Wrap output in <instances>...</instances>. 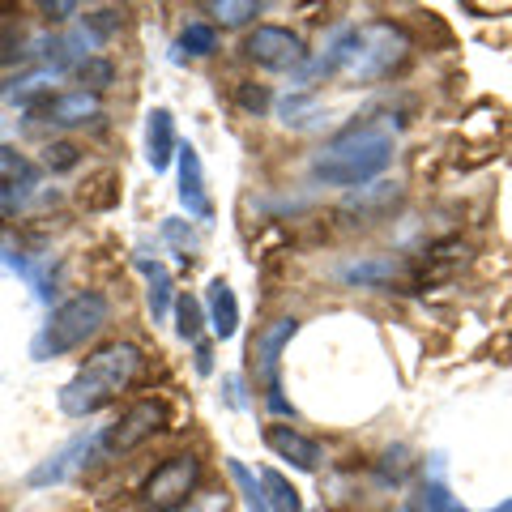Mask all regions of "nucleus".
I'll list each match as a JSON object with an SVG mask.
<instances>
[{"instance_id":"obj_1","label":"nucleus","mask_w":512,"mask_h":512,"mask_svg":"<svg viewBox=\"0 0 512 512\" xmlns=\"http://www.w3.org/2000/svg\"><path fill=\"white\" fill-rule=\"evenodd\" d=\"M389 163H393V133H384L376 124H355L346 133L329 137L312 154V180L355 192L372 184Z\"/></svg>"},{"instance_id":"obj_2","label":"nucleus","mask_w":512,"mask_h":512,"mask_svg":"<svg viewBox=\"0 0 512 512\" xmlns=\"http://www.w3.org/2000/svg\"><path fill=\"white\" fill-rule=\"evenodd\" d=\"M137 372H141V350L133 342H111L103 350H94L77 367V376L60 389V410L69 419H90V414H99L103 406L116 402L128 384L137 380Z\"/></svg>"},{"instance_id":"obj_3","label":"nucleus","mask_w":512,"mask_h":512,"mask_svg":"<svg viewBox=\"0 0 512 512\" xmlns=\"http://www.w3.org/2000/svg\"><path fill=\"white\" fill-rule=\"evenodd\" d=\"M107 316H111V303L99 291H82V295L64 299L60 308L43 320V329L35 333V342H30V359L47 363V359H60V355H69V350L86 346L94 333L107 325Z\"/></svg>"},{"instance_id":"obj_4","label":"nucleus","mask_w":512,"mask_h":512,"mask_svg":"<svg viewBox=\"0 0 512 512\" xmlns=\"http://www.w3.org/2000/svg\"><path fill=\"white\" fill-rule=\"evenodd\" d=\"M410 60V35L402 26L393 22H367L355 39V52H350V64H346V77L350 82H384L393 77L402 64Z\"/></svg>"},{"instance_id":"obj_5","label":"nucleus","mask_w":512,"mask_h":512,"mask_svg":"<svg viewBox=\"0 0 512 512\" xmlns=\"http://www.w3.org/2000/svg\"><path fill=\"white\" fill-rule=\"evenodd\" d=\"M197 483H201V457L197 453H175L146 478L141 500H146L154 512H180V508L192 504Z\"/></svg>"},{"instance_id":"obj_6","label":"nucleus","mask_w":512,"mask_h":512,"mask_svg":"<svg viewBox=\"0 0 512 512\" xmlns=\"http://www.w3.org/2000/svg\"><path fill=\"white\" fill-rule=\"evenodd\" d=\"M167 427V406L158 402V397H146V402H133L120 423L103 427V457H120V453H133L146 440H154L158 431Z\"/></svg>"},{"instance_id":"obj_7","label":"nucleus","mask_w":512,"mask_h":512,"mask_svg":"<svg viewBox=\"0 0 512 512\" xmlns=\"http://www.w3.org/2000/svg\"><path fill=\"white\" fill-rule=\"evenodd\" d=\"M244 56L252 64H261V69L286 73V69H303V64H308V47L286 26H256L244 39Z\"/></svg>"},{"instance_id":"obj_8","label":"nucleus","mask_w":512,"mask_h":512,"mask_svg":"<svg viewBox=\"0 0 512 512\" xmlns=\"http://www.w3.org/2000/svg\"><path fill=\"white\" fill-rule=\"evenodd\" d=\"M99 453H103V431H90V436H77V440L64 444L56 457H47L43 466L30 470L26 483H30V487H56V483H64V478H69V474L82 470L90 457H99Z\"/></svg>"},{"instance_id":"obj_9","label":"nucleus","mask_w":512,"mask_h":512,"mask_svg":"<svg viewBox=\"0 0 512 512\" xmlns=\"http://www.w3.org/2000/svg\"><path fill=\"white\" fill-rule=\"evenodd\" d=\"M295 333H299V320L295 316H282V320H274V325H265L261 333H256V342H252V363H256V372H261V380L269 384V393L278 389L282 350L291 346Z\"/></svg>"},{"instance_id":"obj_10","label":"nucleus","mask_w":512,"mask_h":512,"mask_svg":"<svg viewBox=\"0 0 512 512\" xmlns=\"http://www.w3.org/2000/svg\"><path fill=\"white\" fill-rule=\"evenodd\" d=\"M265 444L274 448L282 461H291L295 470H303V474L320 470V444H316L312 436H303V431H295V427L269 423V427H265Z\"/></svg>"},{"instance_id":"obj_11","label":"nucleus","mask_w":512,"mask_h":512,"mask_svg":"<svg viewBox=\"0 0 512 512\" xmlns=\"http://www.w3.org/2000/svg\"><path fill=\"white\" fill-rule=\"evenodd\" d=\"M180 201H184V210L192 218H201V222H210L214 218V201H210V192H205V171H201V154L192 150V146H180Z\"/></svg>"},{"instance_id":"obj_12","label":"nucleus","mask_w":512,"mask_h":512,"mask_svg":"<svg viewBox=\"0 0 512 512\" xmlns=\"http://www.w3.org/2000/svg\"><path fill=\"white\" fill-rule=\"evenodd\" d=\"M99 94H90V90H64V94H52V99H43V116L60 124V128H77V124H90V120H99Z\"/></svg>"},{"instance_id":"obj_13","label":"nucleus","mask_w":512,"mask_h":512,"mask_svg":"<svg viewBox=\"0 0 512 512\" xmlns=\"http://www.w3.org/2000/svg\"><path fill=\"white\" fill-rule=\"evenodd\" d=\"M146 158L154 171H167L171 158H180V137H175V120L167 107H154L146 116Z\"/></svg>"},{"instance_id":"obj_14","label":"nucleus","mask_w":512,"mask_h":512,"mask_svg":"<svg viewBox=\"0 0 512 512\" xmlns=\"http://www.w3.org/2000/svg\"><path fill=\"white\" fill-rule=\"evenodd\" d=\"M397 205H402V188H397V184H367V188L346 192L342 214L346 218H359V222H372L380 214L397 210Z\"/></svg>"},{"instance_id":"obj_15","label":"nucleus","mask_w":512,"mask_h":512,"mask_svg":"<svg viewBox=\"0 0 512 512\" xmlns=\"http://www.w3.org/2000/svg\"><path fill=\"white\" fill-rule=\"evenodd\" d=\"M205 308H210V329H214V338H235L239 333V299L231 291V282H222L214 278L210 282V291H205Z\"/></svg>"},{"instance_id":"obj_16","label":"nucleus","mask_w":512,"mask_h":512,"mask_svg":"<svg viewBox=\"0 0 512 512\" xmlns=\"http://www.w3.org/2000/svg\"><path fill=\"white\" fill-rule=\"evenodd\" d=\"M397 274H402V265L393 256H359V261H346L338 269V278L346 286H389Z\"/></svg>"},{"instance_id":"obj_17","label":"nucleus","mask_w":512,"mask_h":512,"mask_svg":"<svg viewBox=\"0 0 512 512\" xmlns=\"http://www.w3.org/2000/svg\"><path fill=\"white\" fill-rule=\"evenodd\" d=\"M137 269L146 274V299H150V316L154 320H167L171 312H175V282H171V274H167V265H158V261H146V256H137Z\"/></svg>"},{"instance_id":"obj_18","label":"nucleus","mask_w":512,"mask_h":512,"mask_svg":"<svg viewBox=\"0 0 512 512\" xmlns=\"http://www.w3.org/2000/svg\"><path fill=\"white\" fill-rule=\"evenodd\" d=\"M261 495L269 512H303L299 508V491L291 487V478L278 470H261Z\"/></svg>"},{"instance_id":"obj_19","label":"nucleus","mask_w":512,"mask_h":512,"mask_svg":"<svg viewBox=\"0 0 512 512\" xmlns=\"http://www.w3.org/2000/svg\"><path fill=\"white\" fill-rule=\"evenodd\" d=\"M82 205L86 210H116L120 205V175L116 171H99L82 184Z\"/></svg>"},{"instance_id":"obj_20","label":"nucleus","mask_w":512,"mask_h":512,"mask_svg":"<svg viewBox=\"0 0 512 512\" xmlns=\"http://www.w3.org/2000/svg\"><path fill=\"white\" fill-rule=\"evenodd\" d=\"M175 52H188V56H214L218 52V30L210 22H188L180 30V43Z\"/></svg>"},{"instance_id":"obj_21","label":"nucleus","mask_w":512,"mask_h":512,"mask_svg":"<svg viewBox=\"0 0 512 512\" xmlns=\"http://www.w3.org/2000/svg\"><path fill=\"white\" fill-rule=\"evenodd\" d=\"M73 77L82 82V90L99 94V90H107L111 82H116V69H111V60H103V56H86V60L73 69Z\"/></svg>"},{"instance_id":"obj_22","label":"nucleus","mask_w":512,"mask_h":512,"mask_svg":"<svg viewBox=\"0 0 512 512\" xmlns=\"http://www.w3.org/2000/svg\"><path fill=\"white\" fill-rule=\"evenodd\" d=\"M201 325H205L201 303L192 299V295L175 299V333H180V342H197L201 338Z\"/></svg>"},{"instance_id":"obj_23","label":"nucleus","mask_w":512,"mask_h":512,"mask_svg":"<svg viewBox=\"0 0 512 512\" xmlns=\"http://www.w3.org/2000/svg\"><path fill=\"white\" fill-rule=\"evenodd\" d=\"M205 9H210L222 26H248L252 18H261L256 0H214V5H205Z\"/></svg>"},{"instance_id":"obj_24","label":"nucleus","mask_w":512,"mask_h":512,"mask_svg":"<svg viewBox=\"0 0 512 512\" xmlns=\"http://www.w3.org/2000/svg\"><path fill=\"white\" fill-rule=\"evenodd\" d=\"M410 512H461V508L453 504V495H448L444 483H427L419 495H414Z\"/></svg>"},{"instance_id":"obj_25","label":"nucleus","mask_w":512,"mask_h":512,"mask_svg":"<svg viewBox=\"0 0 512 512\" xmlns=\"http://www.w3.org/2000/svg\"><path fill=\"white\" fill-rule=\"evenodd\" d=\"M77 158H82V150H77L73 141H52V146L43 150V167L47 171H73Z\"/></svg>"},{"instance_id":"obj_26","label":"nucleus","mask_w":512,"mask_h":512,"mask_svg":"<svg viewBox=\"0 0 512 512\" xmlns=\"http://www.w3.org/2000/svg\"><path fill=\"white\" fill-rule=\"evenodd\" d=\"M124 26V13L120 9H99V13H86V35L99 43V39H107L111 30H120Z\"/></svg>"},{"instance_id":"obj_27","label":"nucleus","mask_w":512,"mask_h":512,"mask_svg":"<svg viewBox=\"0 0 512 512\" xmlns=\"http://www.w3.org/2000/svg\"><path fill=\"white\" fill-rule=\"evenodd\" d=\"M239 107H244L248 116H261V111L269 107V90L256 86V82H244V86H239Z\"/></svg>"},{"instance_id":"obj_28","label":"nucleus","mask_w":512,"mask_h":512,"mask_svg":"<svg viewBox=\"0 0 512 512\" xmlns=\"http://www.w3.org/2000/svg\"><path fill=\"white\" fill-rule=\"evenodd\" d=\"M26 39L18 35V30H0V64H18L26 56Z\"/></svg>"},{"instance_id":"obj_29","label":"nucleus","mask_w":512,"mask_h":512,"mask_svg":"<svg viewBox=\"0 0 512 512\" xmlns=\"http://www.w3.org/2000/svg\"><path fill=\"white\" fill-rule=\"evenodd\" d=\"M163 235L171 239L175 248H184V252H192V248H197V231H188L180 218H167V222H163Z\"/></svg>"},{"instance_id":"obj_30","label":"nucleus","mask_w":512,"mask_h":512,"mask_svg":"<svg viewBox=\"0 0 512 512\" xmlns=\"http://www.w3.org/2000/svg\"><path fill=\"white\" fill-rule=\"evenodd\" d=\"M43 13L52 22H64V18H73V13H77V5H43Z\"/></svg>"},{"instance_id":"obj_31","label":"nucleus","mask_w":512,"mask_h":512,"mask_svg":"<svg viewBox=\"0 0 512 512\" xmlns=\"http://www.w3.org/2000/svg\"><path fill=\"white\" fill-rule=\"evenodd\" d=\"M210 367H214V363H210V346H197V372L210 376Z\"/></svg>"},{"instance_id":"obj_32","label":"nucleus","mask_w":512,"mask_h":512,"mask_svg":"<svg viewBox=\"0 0 512 512\" xmlns=\"http://www.w3.org/2000/svg\"><path fill=\"white\" fill-rule=\"evenodd\" d=\"M461 512H466V508H461ZM487 512H512V495H508V500H504L500 508H487Z\"/></svg>"},{"instance_id":"obj_33","label":"nucleus","mask_w":512,"mask_h":512,"mask_svg":"<svg viewBox=\"0 0 512 512\" xmlns=\"http://www.w3.org/2000/svg\"><path fill=\"white\" fill-rule=\"evenodd\" d=\"M180 512H201V508H180Z\"/></svg>"}]
</instances>
